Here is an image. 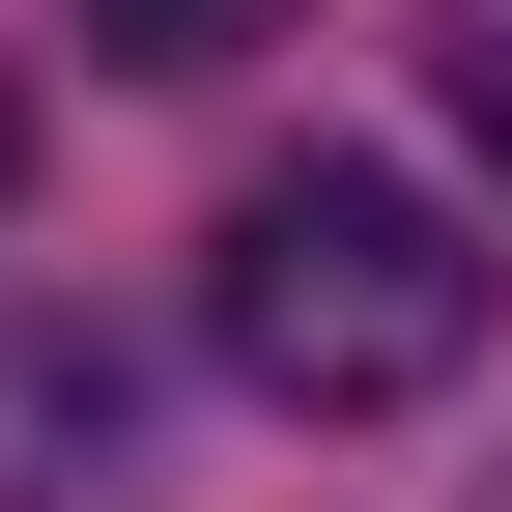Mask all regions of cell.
I'll return each mask as SVG.
<instances>
[{
  "instance_id": "cell-1",
  "label": "cell",
  "mask_w": 512,
  "mask_h": 512,
  "mask_svg": "<svg viewBox=\"0 0 512 512\" xmlns=\"http://www.w3.org/2000/svg\"><path fill=\"white\" fill-rule=\"evenodd\" d=\"M484 313H512V256L427 200V171H342V143L256 171V200L200 228V342H228L285 427H399V399H456Z\"/></svg>"
},
{
  "instance_id": "cell-2",
  "label": "cell",
  "mask_w": 512,
  "mask_h": 512,
  "mask_svg": "<svg viewBox=\"0 0 512 512\" xmlns=\"http://www.w3.org/2000/svg\"><path fill=\"white\" fill-rule=\"evenodd\" d=\"M114 399H143V370H114L86 313H29V342H0V512H57V456H114Z\"/></svg>"
},
{
  "instance_id": "cell-3",
  "label": "cell",
  "mask_w": 512,
  "mask_h": 512,
  "mask_svg": "<svg viewBox=\"0 0 512 512\" xmlns=\"http://www.w3.org/2000/svg\"><path fill=\"white\" fill-rule=\"evenodd\" d=\"M256 29H285V0H86V57H114V86H228Z\"/></svg>"
},
{
  "instance_id": "cell-4",
  "label": "cell",
  "mask_w": 512,
  "mask_h": 512,
  "mask_svg": "<svg viewBox=\"0 0 512 512\" xmlns=\"http://www.w3.org/2000/svg\"><path fill=\"white\" fill-rule=\"evenodd\" d=\"M456 143L512 171V0H484V29H456Z\"/></svg>"
}]
</instances>
